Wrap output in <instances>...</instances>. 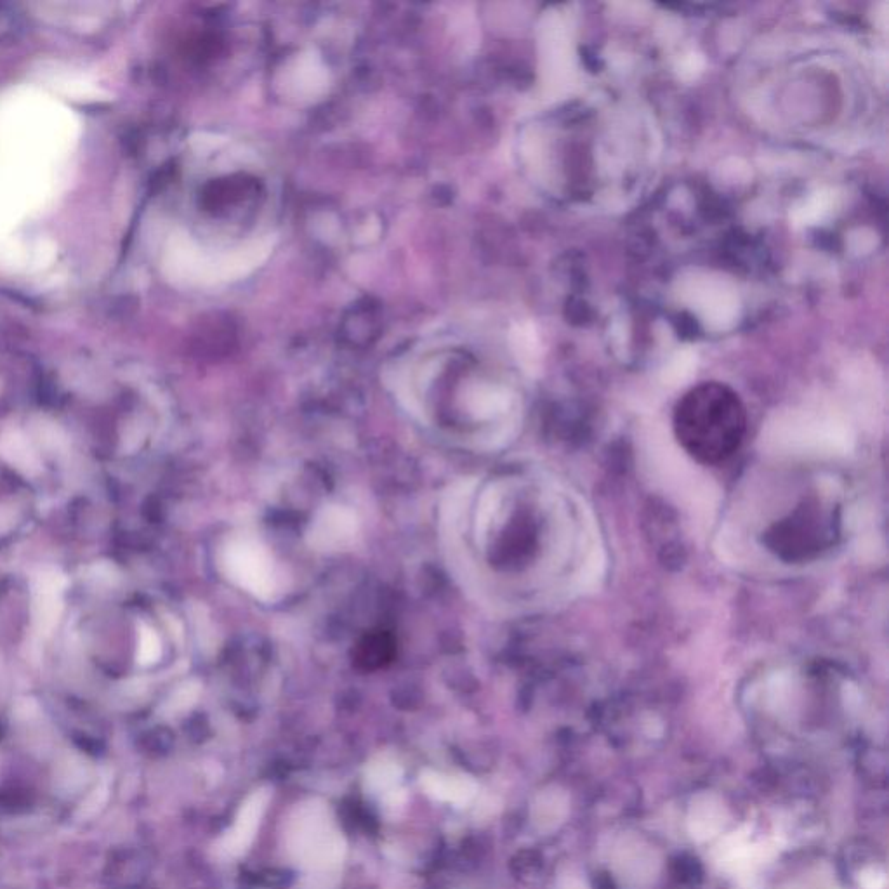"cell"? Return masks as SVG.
Here are the masks:
<instances>
[{"mask_svg":"<svg viewBox=\"0 0 889 889\" xmlns=\"http://www.w3.org/2000/svg\"><path fill=\"white\" fill-rule=\"evenodd\" d=\"M674 426L688 454L705 464H719L744 440V409L725 389L702 388L679 405Z\"/></svg>","mask_w":889,"mask_h":889,"instance_id":"obj_1","label":"cell"},{"mask_svg":"<svg viewBox=\"0 0 889 889\" xmlns=\"http://www.w3.org/2000/svg\"><path fill=\"white\" fill-rule=\"evenodd\" d=\"M285 853L306 876H336L346 855V841L329 804L310 799L297 804L284 830Z\"/></svg>","mask_w":889,"mask_h":889,"instance_id":"obj_2","label":"cell"},{"mask_svg":"<svg viewBox=\"0 0 889 889\" xmlns=\"http://www.w3.org/2000/svg\"><path fill=\"white\" fill-rule=\"evenodd\" d=\"M219 565L224 577L257 600H273L282 586L270 547L254 535H233L226 540L219 554Z\"/></svg>","mask_w":889,"mask_h":889,"instance_id":"obj_3","label":"cell"},{"mask_svg":"<svg viewBox=\"0 0 889 889\" xmlns=\"http://www.w3.org/2000/svg\"><path fill=\"white\" fill-rule=\"evenodd\" d=\"M358 534V518L355 511L346 506L332 504L317 514L310 527V546L315 549H343L350 546Z\"/></svg>","mask_w":889,"mask_h":889,"instance_id":"obj_4","label":"cell"},{"mask_svg":"<svg viewBox=\"0 0 889 889\" xmlns=\"http://www.w3.org/2000/svg\"><path fill=\"white\" fill-rule=\"evenodd\" d=\"M268 801H270V792L266 789L252 792L251 796L245 799L242 808L238 810L235 824L221 839V851L226 857H242L251 848L252 841H254L261 820H263Z\"/></svg>","mask_w":889,"mask_h":889,"instance_id":"obj_5","label":"cell"},{"mask_svg":"<svg viewBox=\"0 0 889 889\" xmlns=\"http://www.w3.org/2000/svg\"><path fill=\"white\" fill-rule=\"evenodd\" d=\"M421 787L436 801L455 806L469 803L476 794V784L471 778L466 775H448L440 771H422Z\"/></svg>","mask_w":889,"mask_h":889,"instance_id":"obj_6","label":"cell"},{"mask_svg":"<svg viewBox=\"0 0 889 889\" xmlns=\"http://www.w3.org/2000/svg\"><path fill=\"white\" fill-rule=\"evenodd\" d=\"M402 766L395 759H374L365 771V787L374 796H384V799H395L398 794V785L402 782Z\"/></svg>","mask_w":889,"mask_h":889,"instance_id":"obj_7","label":"cell"}]
</instances>
